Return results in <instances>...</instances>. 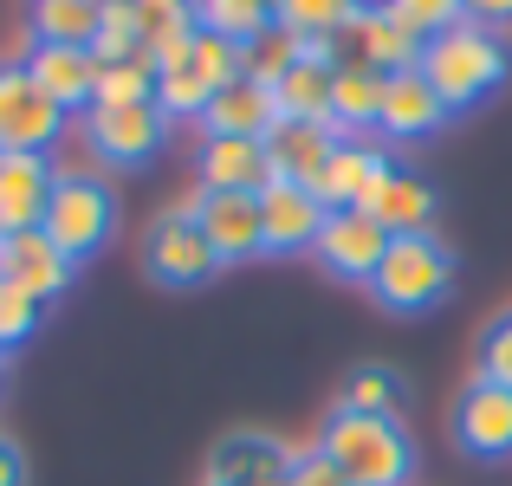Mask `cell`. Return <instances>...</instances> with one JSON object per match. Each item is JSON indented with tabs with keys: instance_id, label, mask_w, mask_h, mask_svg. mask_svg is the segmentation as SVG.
<instances>
[{
	"instance_id": "1",
	"label": "cell",
	"mask_w": 512,
	"mask_h": 486,
	"mask_svg": "<svg viewBox=\"0 0 512 486\" xmlns=\"http://www.w3.org/2000/svg\"><path fill=\"white\" fill-rule=\"evenodd\" d=\"M415 72H422L428 85L441 91V104H448V111H467V104L493 98V91L506 85L512 52H506V39L493 33V26L461 20V26H448V33L428 39V46H422V65H415Z\"/></svg>"
},
{
	"instance_id": "2",
	"label": "cell",
	"mask_w": 512,
	"mask_h": 486,
	"mask_svg": "<svg viewBox=\"0 0 512 486\" xmlns=\"http://www.w3.org/2000/svg\"><path fill=\"white\" fill-rule=\"evenodd\" d=\"M318 448L338 461V474L350 486H409V474H415V441L389 415L331 409L325 428H318Z\"/></svg>"
},
{
	"instance_id": "3",
	"label": "cell",
	"mask_w": 512,
	"mask_h": 486,
	"mask_svg": "<svg viewBox=\"0 0 512 486\" xmlns=\"http://www.w3.org/2000/svg\"><path fill=\"white\" fill-rule=\"evenodd\" d=\"M370 292H376L383 312H402V318L435 312V305L454 292V253H448V240H435V234L389 240V253H383V266H376Z\"/></svg>"
},
{
	"instance_id": "4",
	"label": "cell",
	"mask_w": 512,
	"mask_h": 486,
	"mask_svg": "<svg viewBox=\"0 0 512 486\" xmlns=\"http://www.w3.org/2000/svg\"><path fill=\"white\" fill-rule=\"evenodd\" d=\"M39 227L59 240L65 260L85 266L91 253L117 234V195H111V182H104V175H85V169H59V188H52V208H46V221H39Z\"/></svg>"
},
{
	"instance_id": "5",
	"label": "cell",
	"mask_w": 512,
	"mask_h": 486,
	"mask_svg": "<svg viewBox=\"0 0 512 486\" xmlns=\"http://www.w3.org/2000/svg\"><path fill=\"white\" fill-rule=\"evenodd\" d=\"M143 273H150L156 286H169V292H195V286H208V279L221 273V253L208 247V234H201L195 201L163 208L150 221V234H143Z\"/></svg>"
},
{
	"instance_id": "6",
	"label": "cell",
	"mask_w": 512,
	"mask_h": 486,
	"mask_svg": "<svg viewBox=\"0 0 512 486\" xmlns=\"http://www.w3.org/2000/svg\"><path fill=\"white\" fill-rule=\"evenodd\" d=\"M65 130V111L33 85L20 59H0V156H46Z\"/></svg>"
},
{
	"instance_id": "7",
	"label": "cell",
	"mask_w": 512,
	"mask_h": 486,
	"mask_svg": "<svg viewBox=\"0 0 512 486\" xmlns=\"http://www.w3.org/2000/svg\"><path fill=\"white\" fill-rule=\"evenodd\" d=\"M85 143L104 169H143L169 143V117L163 104H117V111L98 104V111H85Z\"/></svg>"
},
{
	"instance_id": "8",
	"label": "cell",
	"mask_w": 512,
	"mask_h": 486,
	"mask_svg": "<svg viewBox=\"0 0 512 486\" xmlns=\"http://www.w3.org/2000/svg\"><path fill=\"white\" fill-rule=\"evenodd\" d=\"M448 435H454V448H461L467 461H506L512 454V389L474 376V383L454 396Z\"/></svg>"
},
{
	"instance_id": "9",
	"label": "cell",
	"mask_w": 512,
	"mask_h": 486,
	"mask_svg": "<svg viewBox=\"0 0 512 486\" xmlns=\"http://www.w3.org/2000/svg\"><path fill=\"white\" fill-rule=\"evenodd\" d=\"M331 46H338V65H370V72H383V78L415 72V65H422V39H415L402 20H389L376 0L350 26L331 33Z\"/></svg>"
},
{
	"instance_id": "10",
	"label": "cell",
	"mask_w": 512,
	"mask_h": 486,
	"mask_svg": "<svg viewBox=\"0 0 512 486\" xmlns=\"http://www.w3.org/2000/svg\"><path fill=\"white\" fill-rule=\"evenodd\" d=\"M312 253H318V266H325L331 279H344V286H370L376 266H383V253H389V234H383V221H370L363 208H344V214L325 221V234H318Z\"/></svg>"
},
{
	"instance_id": "11",
	"label": "cell",
	"mask_w": 512,
	"mask_h": 486,
	"mask_svg": "<svg viewBox=\"0 0 512 486\" xmlns=\"http://www.w3.org/2000/svg\"><path fill=\"white\" fill-rule=\"evenodd\" d=\"M0 279L20 286V292H33V299L46 305L78 279V260H65L59 240H52L46 227H26V234H0Z\"/></svg>"
},
{
	"instance_id": "12",
	"label": "cell",
	"mask_w": 512,
	"mask_h": 486,
	"mask_svg": "<svg viewBox=\"0 0 512 486\" xmlns=\"http://www.w3.org/2000/svg\"><path fill=\"white\" fill-rule=\"evenodd\" d=\"M195 221H201V234H208V247L221 253V266L266 253L260 195H221V188H201V195H195Z\"/></svg>"
},
{
	"instance_id": "13",
	"label": "cell",
	"mask_w": 512,
	"mask_h": 486,
	"mask_svg": "<svg viewBox=\"0 0 512 486\" xmlns=\"http://www.w3.org/2000/svg\"><path fill=\"white\" fill-rule=\"evenodd\" d=\"M396 175V162H389V150H376V143H357L344 137L338 150H331L325 175H318V201H325L331 214L344 208H370L376 195H383V182Z\"/></svg>"
},
{
	"instance_id": "14",
	"label": "cell",
	"mask_w": 512,
	"mask_h": 486,
	"mask_svg": "<svg viewBox=\"0 0 512 486\" xmlns=\"http://www.w3.org/2000/svg\"><path fill=\"white\" fill-rule=\"evenodd\" d=\"M20 65L33 72V85L46 91L65 117H85L91 104H98V59H91L85 46H26Z\"/></svg>"
},
{
	"instance_id": "15",
	"label": "cell",
	"mask_w": 512,
	"mask_h": 486,
	"mask_svg": "<svg viewBox=\"0 0 512 486\" xmlns=\"http://www.w3.org/2000/svg\"><path fill=\"white\" fill-rule=\"evenodd\" d=\"M448 104H441V91L428 85L422 72H396L383 85V117H376V130H383L389 143H422V137H441L448 130Z\"/></svg>"
},
{
	"instance_id": "16",
	"label": "cell",
	"mask_w": 512,
	"mask_h": 486,
	"mask_svg": "<svg viewBox=\"0 0 512 486\" xmlns=\"http://www.w3.org/2000/svg\"><path fill=\"white\" fill-rule=\"evenodd\" d=\"M260 214H266V253H305L318 247L331 208L318 201V188H299V182H273L260 195Z\"/></svg>"
},
{
	"instance_id": "17",
	"label": "cell",
	"mask_w": 512,
	"mask_h": 486,
	"mask_svg": "<svg viewBox=\"0 0 512 486\" xmlns=\"http://www.w3.org/2000/svg\"><path fill=\"white\" fill-rule=\"evenodd\" d=\"M59 169L52 156H0V234H26L46 221Z\"/></svg>"
},
{
	"instance_id": "18",
	"label": "cell",
	"mask_w": 512,
	"mask_h": 486,
	"mask_svg": "<svg viewBox=\"0 0 512 486\" xmlns=\"http://www.w3.org/2000/svg\"><path fill=\"white\" fill-rule=\"evenodd\" d=\"M338 130L331 124H299V117H279L266 130V162H273V182H299V188H318L331 150H338Z\"/></svg>"
},
{
	"instance_id": "19",
	"label": "cell",
	"mask_w": 512,
	"mask_h": 486,
	"mask_svg": "<svg viewBox=\"0 0 512 486\" xmlns=\"http://www.w3.org/2000/svg\"><path fill=\"white\" fill-rule=\"evenodd\" d=\"M331 78H338V46H331V39H305V59L273 85L279 117H299V124H331Z\"/></svg>"
},
{
	"instance_id": "20",
	"label": "cell",
	"mask_w": 512,
	"mask_h": 486,
	"mask_svg": "<svg viewBox=\"0 0 512 486\" xmlns=\"http://www.w3.org/2000/svg\"><path fill=\"white\" fill-rule=\"evenodd\" d=\"M286 474H292V454L279 448L273 435L240 428V435H227L221 448H214L208 480L201 486H286Z\"/></svg>"
},
{
	"instance_id": "21",
	"label": "cell",
	"mask_w": 512,
	"mask_h": 486,
	"mask_svg": "<svg viewBox=\"0 0 512 486\" xmlns=\"http://www.w3.org/2000/svg\"><path fill=\"white\" fill-rule=\"evenodd\" d=\"M201 188H221V195H266L273 188V162L266 143L253 137H201Z\"/></svg>"
},
{
	"instance_id": "22",
	"label": "cell",
	"mask_w": 512,
	"mask_h": 486,
	"mask_svg": "<svg viewBox=\"0 0 512 486\" xmlns=\"http://www.w3.org/2000/svg\"><path fill=\"white\" fill-rule=\"evenodd\" d=\"M273 124H279V104H273V91L253 85V78L221 85V91H214V104L201 111V130H208V137H253V143H266V130H273Z\"/></svg>"
},
{
	"instance_id": "23",
	"label": "cell",
	"mask_w": 512,
	"mask_h": 486,
	"mask_svg": "<svg viewBox=\"0 0 512 486\" xmlns=\"http://www.w3.org/2000/svg\"><path fill=\"white\" fill-rule=\"evenodd\" d=\"M104 0H26V46H85L98 39Z\"/></svg>"
},
{
	"instance_id": "24",
	"label": "cell",
	"mask_w": 512,
	"mask_h": 486,
	"mask_svg": "<svg viewBox=\"0 0 512 486\" xmlns=\"http://www.w3.org/2000/svg\"><path fill=\"white\" fill-rule=\"evenodd\" d=\"M383 72H370V65H338V78H331V130L338 137H370L376 117H383Z\"/></svg>"
},
{
	"instance_id": "25",
	"label": "cell",
	"mask_w": 512,
	"mask_h": 486,
	"mask_svg": "<svg viewBox=\"0 0 512 486\" xmlns=\"http://www.w3.org/2000/svg\"><path fill=\"white\" fill-rule=\"evenodd\" d=\"M370 221H383V234L389 240H402V234H428V221H435V188L422 182V175H389L383 182V195L370 201Z\"/></svg>"
},
{
	"instance_id": "26",
	"label": "cell",
	"mask_w": 512,
	"mask_h": 486,
	"mask_svg": "<svg viewBox=\"0 0 512 486\" xmlns=\"http://www.w3.org/2000/svg\"><path fill=\"white\" fill-rule=\"evenodd\" d=\"M402 402H409V383L389 363H357L338 389V409H350V415H389V422H402Z\"/></svg>"
},
{
	"instance_id": "27",
	"label": "cell",
	"mask_w": 512,
	"mask_h": 486,
	"mask_svg": "<svg viewBox=\"0 0 512 486\" xmlns=\"http://www.w3.org/2000/svg\"><path fill=\"white\" fill-rule=\"evenodd\" d=\"M299 59H305V39L292 33L286 20H273L266 33H253L247 46H240V78H253V85L273 91V85H279V78H286Z\"/></svg>"
},
{
	"instance_id": "28",
	"label": "cell",
	"mask_w": 512,
	"mask_h": 486,
	"mask_svg": "<svg viewBox=\"0 0 512 486\" xmlns=\"http://www.w3.org/2000/svg\"><path fill=\"white\" fill-rule=\"evenodd\" d=\"M214 78L201 72L195 59H182V65H169V72H156V104H163V117L175 124V117H201L214 104Z\"/></svg>"
},
{
	"instance_id": "29",
	"label": "cell",
	"mask_w": 512,
	"mask_h": 486,
	"mask_svg": "<svg viewBox=\"0 0 512 486\" xmlns=\"http://www.w3.org/2000/svg\"><path fill=\"white\" fill-rule=\"evenodd\" d=\"M195 20L208 26V33H227L247 46L253 33H266V26L279 20V0H195Z\"/></svg>"
},
{
	"instance_id": "30",
	"label": "cell",
	"mask_w": 512,
	"mask_h": 486,
	"mask_svg": "<svg viewBox=\"0 0 512 486\" xmlns=\"http://www.w3.org/2000/svg\"><path fill=\"white\" fill-rule=\"evenodd\" d=\"M370 0H279V20L299 39H331L338 26H350Z\"/></svg>"
},
{
	"instance_id": "31",
	"label": "cell",
	"mask_w": 512,
	"mask_h": 486,
	"mask_svg": "<svg viewBox=\"0 0 512 486\" xmlns=\"http://www.w3.org/2000/svg\"><path fill=\"white\" fill-rule=\"evenodd\" d=\"M98 104H156V65L150 59H124V65H98ZM91 104V111H98Z\"/></svg>"
},
{
	"instance_id": "32",
	"label": "cell",
	"mask_w": 512,
	"mask_h": 486,
	"mask_svg": "<svg viewBox=\"0 0 512 486\" xmlns=\"http://www.w3.org/2000/svg\"><path fill=\"white\" fill-rule=\"evenodd\" d=\"M91 59H98V65L143 59V33H137V7H130V0L104 7V20H98V39H91Z\"/></svg>"
},
{
	"instance_id": "33",
	"label": "cell",
	"mask_w": 512,
	"mask_h": 486,
	"mask_svg": "<svg viewBox=\"0 0 512 486\" xmlns=\"http://www.w3.org/2000/svg\"><path fill=\"white\" fill-rule=\"evenodd\" d=\"M376 7L389 13V20H402L415 39H435V33H448V26H461L467 20V0H376Z\"/></svg>"
},
{
	"instance_id": "34",
	"label": "cell",
	"mask_w": 512,
	"mask_h": 486,
	"mask_svg": "<svg viewBox=\"0 0 512 486\" xmlns=\"http://www.w3.org/2000/svg\"><path fill=\"white\" fill-rule=\"evenodd\" d=\"M39 318H46V305H39L33 292H20V286H7V279H0V357H7V350H20L26 337L39 331Z\"/></svg>"
},
{
	"instance_id": "35",
	"label": "cell",
	"mask_w": 512,
	"mask_h": 486,
	"mask_svg": "<svg viewBox=\"0 0 512 486\" xmlns=\"http://www.w3.org/2000/svg\"><path fill=\"white\" fill-rule=\"evenodd\" d=\"M188 59H195L201 72L214 78V85H234V78H240V39L208 33V26H201V33H195V52H188Z\"/></svg>"
},
{
	"instance_id": "36",
	"label": "cell",
	"mask_w": 512,
	"mask_h": 486,
	"mask_svg": "<svg viewBox=\"0 0 512 486\" xmlns=\"http://www.w3.org/2000/svg\"><path fill=\"white\" fill-rule=\"evenodd\" d=\"M480 376L512 389V312H500L487 331H480Z\"/></svg>"
},
{
	"instance_id": "37",
	"label": "cell",
	"mask_w": 512,
	"mask_h": 486,
	"mask_svg": "<svg viewBox=\"0 0 512 486\" xmlns=\"http://www.w3.org/2000/svg\"><path fill=\"white\" fill-rule=\"evenodd\" d=\"M286 486H350V480L338 474V461H331L325 448H305V454H292V474H286Z\"/></svg>"
},
{
	"instance_id": "38",
	"label": "cell",
	"mask_w": 512,
	"mask_h": 486,
	"mask_svg": "<svg viewBox=\"0 0 512 486\" xmlns=\"http://www.w3.org/2000/svg\"><path fill=\"white\" fill-rule=\"evenodd\" d=\"M467 20L500 33V26H512V0H467Z\"/></svg>"
},
{
	"instance_id": "39",
	"label": "cell",
	"mask_w": 512,
	"mask_h": 486,
	"mask_svg": "<svg viewBox=\"0 0 512 486\" xmlns=\"http://www.w3.org/2000/svg\"><path fill=\"white\" fill-rule=\"evenodd\" d=\"M0 486H26V454L7 435H0Z\"/></svg>"
},
{
	"instance_id": "40",
	"label": "cell",
	"mask_w": 512,
	"mask_h": 486,
	"mask_svg": "<svg viewBox=\"0 0 512 486\" xmlns=\"http://www.w3.org/2000/svg\"><path fill=\"white\" fill-rule=\"evenodd\" d=\"M0 383H7V363H0Z\"/></svg>"
},
{
	"instance_id": "41",
	"label": "cell",
	"mask_w": 512,
	"mask_h": 486,
	"mask_svg": "<svg viewBox=\"0 0 512 486\" xmlns=\"http://www.w3.org/2000/svg\"><path fill=\"white\" fill-rule=\"evenodd\" d=\"M104 7H117V0H104Z\"/></svg>"
}]
</instances>
